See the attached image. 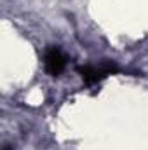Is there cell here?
Returning a JSON list of instances; mask_svg holds the SVG:
<instances>
[{"label": "cell", "mask_w": 148, "mask_h": 150, "mask_svg": "<svg viewBox=\"0 0 148 150\" xmlns=\"http://www.w3.org/2000/svg\"><path fill=\"white\" fill-rule=\"evenodd\" d=\"M118 72V67L111 61H105L101 63L99 67H94V65H85V67H78V74L82 75L84 82L87 86H92L99 80H103L105 77H108L111 74H117Z\"/></svg>", "instance_id": "6da1fadb"}, {"label": "cell", "mask_w": 148, "mask_h": 150, "mask_svg": "<svg viewBox=\"0 0 148 150\" xmlns=\"http://www.w3.org/2000/svg\"><path fill=\"white\" fill-rule=\"evenodd\" d=\"M44 65H45V70H47L49 74L56 77V75H59L63 70H65L66 59H65V56L61 54L59 49L51 47V49L45 52V56H44Z\"/></svg>", "instance_id": "7a4b0ae2"}]
</instances>
